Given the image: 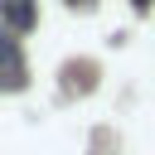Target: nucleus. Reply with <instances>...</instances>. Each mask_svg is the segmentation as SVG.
Listing matches in <instances>:
<instances>
[{
  "instance_id": "f03ea898",
  "label": "nucleus",
  "mask_w": 155,
  "mask_h": 155,
  "mask_svg": "<svg viewBox=\"0 0 155 155\" xmlns=\"http://www.w3.org/2000/svg\"><path fill=\"white\" fill-rule=\"evenodd\" d=\"M0 15L10 29H34V0H0Z\"/></svg>"
},
{
  "instance_id": "7ed1b4c3",
  "label": "nucleus",
  "mask_w": 155,
  "mask_h": 155,
  "mask_svg": "<svg viewBox=\"0 0 155 155\" xmlns=\"http://www.w3.org/2000/svg\"><path fill=\"white\" fill-rule=\"evenodd\" d=\"M131 5H136V10H150V5H155V0H131Z\"/></svg>"
},
{
  "instance_id": "f257e3e1",
  "label": "nucleus",
  "mask_w": 155,
  "mask_h": 155,
  "mask_svg": "<svg viewBox=\"0 0 155 155\" xmlns=\"http://www.w3.org/2000/svg\"><path fill=\"white\" fill-rule=\"evenodd\" d=\"M24 78H29V68H24L19 39H15L10 29H0V92H19Z\"/></svg>"
},
{
  "instance_id": "20e7f679",
  "label": "nucleus",
  "mask_w": 155,
  "mask_h": 155,
  "mask_svg": "<svg viewBox=\"0 0 155 155\" xmlns=\"http://www.w3.org/2000/svg\"><path fill=\"white\" fill-rule=\"evenodd\" d=\"M73 5H82V0H73Z\"/></svg>"
}]
</instances>
